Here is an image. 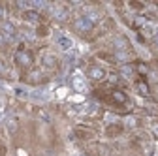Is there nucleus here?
Instances as JSON below:
<instances>
[{"label":"nucleus","mask_w":158,"mask_h":156,"mask_svg":"<svg viewBox=\"0 0 158 156\" xmlns=\"http://www.w3.org/2000/svg\"><path fill=\"white\" fill-rule=\"evenodd\" d=\"M2 17H4V10H2V8H0V19H2Z\"/></svg>","instance_id":"obj_25"},{"label":"nucleus","mask_w":158,"mask_h":156,"mask_svg":"<svg viewBox=\"0 0 158 156\" xmlns=\"http://www.w3.org/2000/svg\"><path fill=\"white\" fill-rule=\"evenodd\" d=\"M56 43H58V47L64 49V51H70L73 47V42L70 40V38H66V36H58L56 38Z\"/></svg>","instance_id":"obj_7"},{"label":"nucleus","mask_w":158,"mask_h":156,"mask_svg":"<svg viewBox=\"0 0 158 156\" xmlns=\"http://www.w3.org/2000/svg\"><path fill=\"white\" fill-rule=\"evenodd\" d=\"M124 124H126V126H130V128H134V126H137V119H135V117H126Z\"/></svg>","instance_id":"obj_18"},{"label":"nucleus","mask_w":158,"mask_h":156,"mask_svg":"<svg viewBox=\"0 0 158 156\" xmlns=\"http://www.w3.org/2000/svg\"><path fill=\"white\" fill-rule=\"evenodd\" d=\"M118 73H121L123 77H132V75H134V66H130V64H123L121 68H118Z\"/></svg>","instance_id":"obj_13"},{"label":"nucleus","mask_w":158,"mask_h":156,"mask_svg":"<svg viewBox=\"0 0 158 156\" xmlns=\"http://www.w3.org/2000/svg\"><path fill=\"white\" fill-rule=\"evenodd\" d=\"M115 47H117V51H128V40L123 36L115 38Z\"/></svg>","instance_id":"obj_11"},{"label":"nucleus","mask_w":158,"mask_h":156,"mask_svg":"<svg viewBox=\"0 0 158 156\" xmlns=\"http://www.w3.org/2000/svg\"><path fill=\"white\" fill-rule=\"evenodd\" d=\"M44 6H45L44 2H34V8H44Z\"/></svg>","instance_id":"obj_22"},{"label":"nucleus","mask_w":158,"mask_h":156,"mask_svg":"<svg viewBox=\"0 0 158 156\" xmlns=\"http://www.w3.org/2000/svg\"><path fill=\"white\" fill-rule=\"evenodd\" d=\"M111 98H113V102H117V104H126V102H128V96H126L123 90H118V88H115V90L111 92Z\"/></svg>","instance_id":"obj_8"},{"label":"nucleus","mask_w":158,"mask_h":156,"mask_svg":"<svg viewBox=\"0 0 158 156\" xmlns=\"http://www.w3.org/2000/svg\"><path fill=\"white\" fill-rule=\"evenodd\" d=\"M135 70L139 72L141 75H147V73H149V66H147V64H143V62H139V64H137V66H135Z\"/></svg>","instance_id":"obj_17"},{"label":"nucleus","mask_w":158,"mask_h":156,"mask_svg":"<svg viewBox=\"0 0 158 156\" xmlns=\"http://www.w3.org/2000/svg\"><path fill=\"white\" fill-rule=\"evenodd\" d=\"M154 38H158V27L154 28Z\"/></svg>","instance_id":"obj_26"},{"label":"nucleus","mask_w":158,"mask_h":156,"mask_svg":"<svg viewBox=\"0 0 158 156\" xmlns=\"http://www.w3.org/2000/svg\"><path fill=\"white\" fill-rule=\"evenodd\" d=\"M92 27H94V25H92V23H89L83 15H79V17H75V19H73V28H75L77 32H83V34H85V32H90V30H92Z\"/></svg>","instance_id":"obj_2"},{"label":"nucleus","mask_w":158,"mask_h":156,"mask_svg":"<svg viewBox=\"0 0 158 156\" xmlns=\"http://www.w3.org/2000/svg\"><path fill=\"white\" fill-rule=\"evenodd\" d=\"M72 85H73V88H75V90H79V92H83V90H85V83H83L81 77H73Z\"/></svg>","instance_id":"obj_15"},{"label":"nucleus","mask_w":158,"mask_h":156,"mask_svg":"<svg viewBox=\"0 0 158 156\" xmlns=\"http://www.w3.org/2000/svg\"><path fill=\"white\" fill-rule=\"evenodd\" d=\"M27 81L32 83V85H38V83H42V81H44V73L40 72V70H32V72L27 75Z\"/></svg>","instance_id":"obj_4"},{"label":"nucleus","mask_w":158,"mask_h":156,"mask_svg":"<svg viewBox=\"0 0 158 156\" xmlns=\"http://www.w3.org/2000/svg\"><path fill=\"white\" fill-rule=\"evenodd\" d=\"M25 19H27V21H30V23H38L40 21V13L36 10H27L25 11Z\"/></svg>","instance_id":"obj_12"},{"label":"nucleus","mask_w":158,"mask_h":156,"mask_svg":"<svg viewBox=\"0 0 158 156\" xmlns=\"http://www.w3.org/2000/svg\"><path fill=\"white\" fill-rule=\"evenodd\" d=\"M132 8H137V10H139V8H143V4H137V2H132Z\"/></svg>","instance_id":"obj_23"},{"label":"nucleus","mask_w":158,"mask_h":156,"mask_svg":"<svg viewBox=\"0 0 158 156\" xmlns=\"http://www.w3.org/2000/svg\"><path fill=\"white\" fill-rule=\"evenodd\" d=\"M115 60L121 62V66H123V64H128V62L132 60V55H130L128 51H117V53H115Z\"/></svg>","instance_id":"obj_6"},{"label":"nucleus","mask_w":158,"mask_h":156,"mask_svg":"<svg viewBox=\"0 0 158 156\" xmlns=\"http://www.w3.org/2000/svg\"><path fill=\"white\" fill-rule=\"evenodd\" d=\"M83 17L87 19L89 23H92V25H96L98 21H100V13H98L96 10H89V11H87V13H85Z\"/></svg>","instance_id":"obj_10"},{"label":"nucleus","mask_w":158,"mask_h":156,"mask_svg":"<svg viewBox=\"0 0 158 156\" xmlns=\"http://www.w3.org/2000/svg\"><path fill=\"white\" fill-rule=\"evenodd\" d=\"M87 75L90 77L92 81H102V79H106V70L100 68V66H90L89 72H87Z\"/></svg>","instance_id":"obj_3"},{"label":"nucleus","mask_w":158,"mask_h":156,"mask_svg":"<svg viewBox=\"0 0 158 156\" xmlns=\"http://www.w3.org/2000/svg\"><path fill=\"white\" fill-rule=\"evenodd\" d=\"M42 64L45 66V68H49V70H53V68H56V64H58V60H56V56L55 55H44L42 56Z\"/></svg>","instance_id":"obj_5"},{"label":"nucleus","mask_w":158,"mask_h":156,"mask_svg":"<svg viewBox=\"0 0 158 156\" xmlns=\"http://www.w3.org/2000/svg\"><path fill=\"white\" fill-rule=\"evenodd\" d=\"M2 34L10 40V38H13V36H15V27H13L11 23H8V21H6V23H2Z\"/></svg>","instance_id":"obj_9"},{"label":"nucleus","mask_w":158,"mask_h":156,"mask_svg":"<svg viewBox=\"0 0 158 156\" xmlns=\"http://www.w3.org/2000/svg\"><path fill=\"white\" fill-rule=\"evenodd\" d=\"M15 62L21 66V68H30L32 62H34V58H32V53L27 51V49H19L15 53Z\"/></svg>","instance_id":"obj_1"},{"label":"nucleus","mask_w":158,"mask_h":156,"mask_svg":"<svg viewBox=\"0 0 158 156\" xmlns=\"http://www.w3.org/2000/svg\"><path fill=\"white\" fill-rule=\"evenodd\" d=\"M6 42H8V38H6L4 34H0V47H4V45H6Z\"/></svg>","instance_id":"obj_20"},{"label":"nucleus","mask_w":158,"mask_h":156,"mask_svg":"<svg viewBox=\"0 0 158 156\" xmlns=\"http://www.w3.org/2000/svg\"><path fill=\"white\" fill-rule=\"evenodd\" d=\"M135 88H137V92H139L141 96H149V85L145 81H137L135 83Z\"/></svg>","instance_id":"obj_14"},{"label":"nucleus","mask_w":158,"mask_h":156,"mask_svg":"<svg viewBox=\"0 0 158 156\" xmlns=\"http://www.w3.org/2000/svg\"><path fill=\"white\" fill-rule=\"evenodd\" d=\"M17 6H19V8H27L28 4H27V2H17Z\"/></svg>","instance_id":"obj_24"},{"label":"nucleus","mask_w":158,"mask_h":156,"mask_svg":"<svg viewBox=\"0 0 158 156\" xmlns=\"http://www.w3.org/2000/svg\"><path fill=\"white\" fill-rule=\"evenodd\" d=\"M134 27H137V28H141V27H143V28H145V27H147V19H145L143 15H137V17H135V21H134Z\"/></svg>","instance_id":"obj_16"},{"label":"nucleus","mask_w":158,"mask_h":156,"mask_svg":"<svg viewBox=\"0 0 158 156\" xmlns=\"http://www.w3.org/2000/svg\"><path fill=\"white\" fill-rule=\"evenodd\" d=\"M151 132H152V135H154V138H156V139H158V122H156V124H152V126H151Z\"/></svg>","instance_id":"obj_19"},{"label":"nucleus","mask_w":158,"mask_h":156,"mask_svg":"<svg viewBox=\"0 0 158 156\" xmlns=\"http://www.w3.org/2000/svg\"><path fill=\"white\" fill-rule=\"evenodd\" d=\"M154 43H156V47H158V38H154Z\"/></svg>","instance_id":"obj_27"},{"label":"nucleus","mask_w":158,"mask_h":156,"mask_svg":"<svg viewBox=\"0 0 158 156\" xmlns=\"http://www.w3.org/2000/svg\"><path fill=\"white\" fill-rule=\"evenodd\" d=\"M17 156H28V154H27L23 149H19V150H17Z\"/></svg>","instance_id":"obj_21"}]
</instances>
